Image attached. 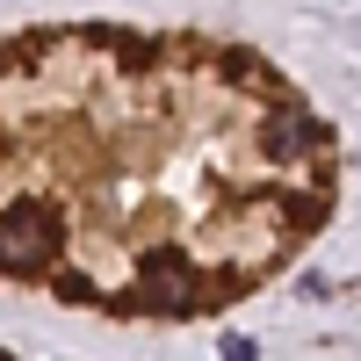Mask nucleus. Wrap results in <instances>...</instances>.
Here are the masks:
<instances>
[{
	"label": "nucleus",
	"instance_id": "nucleus-1",
	"mask_svg": "<svg viewBox=\"0 0 361 361\" xmlns=\"http://www.w3.org/2000/svg\"><path fill=\"white\" fill-rule=\"evenodd\" d=\"M58 238L66 224L51 202H8L0 209V275H44L58 260Z\"/></svg>",
	"mask_w": 361,
	"mask_h": 361
},
{
	"label": "nucleus",
	"instance_id": "nucleus-2",
	"mask_svg": "<svg viewBox=\"0 0 361 361\" xmlns=\"http://www.w3.org/2000/svg\"><path fill=\"white\" fill-rule=\"evenodd\" d=\"M195 304H202V282H195L188 253L159 246L137 260V289L123 296V311H195Z\"/></svg>",
	"mask_w": 361,
	"mask_h": 361
},
{
	"label": "nucleus",
	"instance_id": "nucleus-3",
	"mask_svg": "<svg viewBox=\"0 0 361 361\" xmlns=\"http://www.w3.org/2000/svg\"><path fill=\"white\" fill-rule=\"evenodd\" d=\"M325 145V130L311 123V116H296V109H275L260 123V152L275 159V166H289V159H304V152H318Z\"/></svg>",
	"mask_w": 361,
	"mask_h": 361
},
{
	"label": "nucleus",
	"instance_id": "nucleus-4",
	"mask_svg": "<svg viewBox=\"0 0 361 361\" xmlns=\"http://www.w3.org/2000/svg\"><path fill=\"white\" fill-rule=\"evenodd\" d=\"M51 289H58V296H66V304H87V296H94V282H87V275H58Z\"/></svg>",
	"mask_w": 361,
	"mask_h": 361
},
{
	"label": "nucleus",
	"instance_id": "nucleus-5",
	"mask_svg": "<svg viewBox=\"0 0 361 361\" xmlns=\"http://www.w3.org/2000/svg\"><path fill=\"white\" fill-rule=\"evenodd\" d=\"M217 361H253V340H224V354Z\"/></svg>",
	"mask_w": 361,
	"mask_h": 361
},
{
	"label": "nucleus",
	"instance_id": "nucleus-6",
	"mask_svg": "<svg viewBox=\"0 0 361 361\" xmlns=\"http://www.w3.org/2000/svg\"><path fill=\"white\" fill-rule=\"evenodd\" d=\"M0 361H15V354H0Z\"/></svg>",
	"mask_w": 361,
	"mask_h": 361
}]
</instances>
